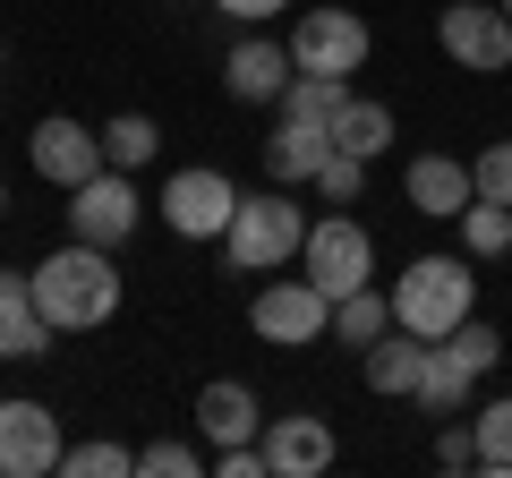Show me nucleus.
I'll return each mask as SVG.
<instances>
[{"mask_svg": "<svg viewBox=\"0 0 512 478\" xmlns=\"http://www.w3.org/2000/svg\"><path fill=\"white\" fill-rule=\"evenodd\" d=\"M26 282H35V308L52 316V333L111 325V308H120V265H111V248H94V239L52 248V257H43Z\"/></svg>", "mask_w": 512, "mask_h": 478, "instance_id": "nucleus-1", "label": "nucleus"}, {"mask_svg": "<svg viewBox=\"0 0 512 478\" xmlns=\"http://www.w3.org/2000/svg\"><path fill=\"white\" fill-rule=\"evenodd\" d=\"M461 316H478V282H470L461 257H419L402 282H393V325L419 333V342H444Z\"/></svg>", "mask_w": 512, "mask_h": 478, "instance_id": "nucleus-2", "label": "nucleus"}, {"mask_svg": "<svg viewBox=\"0 0 512 478\" xmlns=\"http://www.w3.org/2000/svg\"><path fill=\"white\" fill-rule=\"evenodd\" d=\"M291 248H308V214H299L282 188H265V197H239L231 231H222V257L239 265V274H265V265H291Z\"/></svg>", "mask_w": 512, "mask_h": 478, "instance_id": "nucleus-3", "label": "nucleus"}, {"mask_svg": "<svg viewBox=\"0 0 512 478\" xmlns=\"http://www.w3.org/2000/svg\"><path fill=\"white\" fill-rule=\"evenodd\" d=\"M299 274L316 282L325 299H350L376 282V239L350 222V205H333L325 222H308V248H299Z\"/></svg>", "mask_w": 512, "mask_h": 478, "instance_id": "nucleus-4", "label": "nucleus"}, {"mask_svg": "<svg viewBox=\"0 0 512 478\" xmlns=\"http://www.w3.org/2000/svg\"><path fill=\"white\" fill-rule=\"evenodd\" d=\"M436 43L461 60V69L504 77L512 69V9H504V0H453V9L436 18Z\"/></svg>", "mask_w": 512, "mask_h": 478, "instance_id": "nucleus-5", "label": "nucleus"}, {"mask_svg": "<svg viewBox=\"0 0 512 478\" xmlns=\"http://www.w3.org/2000/svg\"><path fill=\"white\" fill-rule=\"evenodd\" d=\"M231 214H239L231 171L188 163V171H171V180H163V222H171L180 239H222V231H231Z\"/></svg>", "mask_w": 512, "mask_h": 478, "instance_id": "nucleus-6", "label": "nucleus"}, {"mask_svg": "<svg viewBox=\"0 0 512 478\" xmlns=\"http://www.w3.org/2000/svg\"><path fill=\"white\" fill-rule=\"evenodd\" d=\"M367 18L359 9H308V18L291 26V69H308V77H359V60H367Z\"/></svg>", "mask_w": 512, "mask_h": 478, "instance_id": "nucleus-7", "label": "nucleus"}, {"mask_svg": "<svg viewBox=\"0 0 512 478\" xmlns=\"http://www.w3.org/2000/svg\"><path fill=\"white\" fill-rule=\"evenodd\" d=\"M248 325L265 333L274 350H299V342H316V333H333V299L316 291L308 274H299V282H265L256 308H248Z\"/></svg>", "mask_w": 512, "mask_h": 478, "instance_id": "nucleus-8", "label": "nucleus"}, {"mask_svg": "<svg viewBox=\"0 0 512 478\" xmlns=\"http://www.w3.org/2000/svg\"><path fill=\"white\" fill-rule=\"evenodd\" d=\"M60 419L43 402H0V478H43L60 470Z\"/></svg>", "mask_w": 512, "mask_h": 478, "instance_id": "nucleus-9", "label": "nucleus"}, {"mask_svg": "<svg viewBox=\"0 0 512 478\" xmlns=\"http://www.w3.org/2000/svg\"><path fill=\"white\" fill-rule=\"evenodd\" d=\"M137 180L128 171H94L86 188H69V222H77V239H94V248H120L128 231H137Z\"/></svg>", "mask_w": 512, "mask_h": 478, "instance_id": "nucleus-10", "label": "nucleus"}, {"mask_svg": "<svg viewBox=\"0 0 512 478\" xmlns=\"http://www.w3.org/2000/svg\"><path fill=\"white\" fill-rule=\"evenodd\" d=\"M265 470L274 478H325L333 470V453H342V444H333V427L316 419V410H291V419H265Z\"/></svg>", "mask_w": 512, "mask_h": 478, "instance_id": "nucleus-11", "label": "nucleus"}, {"mask_svg": "<svg viewBox=\"0 0 512 478\" xmlns=\"http://www.w3.org/2000/svg\"><path fill=\"white\" fill-rule=\"evenodd\" d=\"M35 171H43L52 188H86L94 171H111L103 129H77V120H43V129H35Z\"/></svg>", "mask_w": 512, "mask_h": 478, "instance_id": "nucleus-12", "label": "nucleus"}, {"mask_svg": "<svg viewBox=\"0 0 512 478\" xmlns=\"http://www.w3.org/2000/svg\"><path fill=\"white\" fill-rule=\"evenodd\" d=\"M402 197L419 205V214H436V222H461V205L478 197V171L453 163V154H419V163L402 171Z\"/></svg>", "mask_w": 512, "mask_h": 478, "instance_id": "nucleus-13", "label": "nucleus"}, {"mask_svg": "<svg viewBox=\"0 0 512 478\" xmlns=\"http://www.w3.org/2000/svg\"><path fill=\"white\" fill-rule=\"evenodd\" d=\"M291 52H282L274 35H248V43H231V60H222V86L239 94V103H282V86H291Z\"/></svg>", "mask_w": 512, "mask_h": 478, "instance_id": "nucleus-14", "label": "nucleus"}, {"mask_svg": "<svg viewBox=\"0 0 512 478\" xmlns=\"http://www.w3.org/2000/svg\"><path fill=\"white\" fill-rule=\"evenodd\" d=\"M325 154H333V129H316V120H291V111H282V129L265 137V171H274V188H316Z\"/></svg>", "mask_w": 512, "mask_h": 478, "instance_id": "nucleus-15", "label": "nucleus"}, {"mask_svg": "<svg viewBox=\"0 0 512 478\" xmlns=\"http://www.w3.org/2000/svg\"><path fill=\"white\" fill-rule=\"evenodd\" d=\"M470 393H478V368L461 359L453 342H427V368H419V393H410V402H419L427 419H461Z\"/></svg>", "mask_w": 512, "mask_h": 478, "instance_id": "nucleus-16", "label": "nucleus"}, {"mask_svg": "<svg viewBox=\"0 0 512 478\" xmlns=\"http://www.w3.org/2000/svg\"><path fill=\"white\" fill-rule=\"evenodd\" d=\"M52 350V316L35 308V282L0 274V359H43Z\"/></svg>", "mask_w": 512, "mask_h": 478, "instance_id": "nucleus-17", "label": "nucleus"}, {"mask_svg": "<svg viewBox=\"0 0 512 478\" xmlns=\"http://www.w3.org/2000/svg\"><path fill=\"white\" fill-rule=\"evenodd\" d=\"M197 427H205V444H256L265 436V410H256V393L248 385H205L197 393Z\"/></svg>", "mask_w": 512, "mask_h": 478, "instance_id": "nucleus-18", "label": "nucleus"}, {"mask_svg": "<svg viewBox=\"0 0 512 478\" xmlns=\"http://www.w3.org/2000/svg\"><path fill=\"white\" fill-rule=\"evenodd\" d=\"M419 368H427V342L419 333H384V342H367V385L376 393H419Z\"/></svg>", "mask_w": 512, "mask_h": 478, "instance_id": "nucleus-19", "label": "nucleus"}, {"mask_svg": "<svg viewBox=\"0 0 512 478\" xmlns=\"http://www.w3.org/2000/svg\"><path fill=\"white\" fill-rule=\"evenodd\" d=\"M384 333H393V291L333 299V342H342V350H367V342H384Z\"/></svg>", "mask_w": 512, "mask_h": 478, "instance_id": "nucleus-20", "label": "nucleus"}, {"mask_svg": "<svg viewBox=\"0 0 512 478\" xmlns=\"http://www.w3.org/2000/svg\"><path fill=\"white\" fill-rule=\"evenodd\" d=\"M282 111H291V120H316V129H333V120L350 111V77H308V69H299L291 86H282Z\"/></svg>", "mask_w": 512, "mask_h": 478, "instance_id": "nucleus-21", "label": "nucleus"}, {"mask_svg": "<svg viewBox=\"0 0 512 478\" xmlns=\"http://www.w3.org/2000/svg\"><path fill=\"white\" fill-rule=\"evenodd\" d=\"M333 146L359 154V163H376V154L393 146V111H384V103H359V94H350V111L333 120Z\"/></svg>", "mask_w": 512, "mask_h": 478, "instance_id": "nucleus-22", "label": "nucleus"}, {"mask_svg": "<svg viewBox=\"0 0 512 478\" xmlns=\"http://www.w3.org/2000/svg\"><path fill=\"white\" fill-rule=\"evenodd\" d=\"M154 146H163V137H154V120H146V111H120V120L103 129L111 171H146V163H154Z\"/></svg>", "mask_w": 512, "mask_h": 478, "instance_id": "nucleus-23", "label": "nucleus"}, {"mask_svg": "<svg viewBox=\"0 0 512 478\" xmlns=\"http://www.w3.org/2000/svg\"><path fill=\"white\" fill-rule=\"evenodd\" d=\"M461 239H470V257H504V248H512V205L470 197V205H461Z\"/></svg>", "mask_w": 512, "mask_h": 478, "instance_id": "nucleus-24", "label": "nucleus"}, {"mask_svg": "<svg viewBox=\"0 0 512 478\" xmlns=\"http://www.w3.org/2000/svg\"><path fill=\"white\" fill-rule=\"evenodd\" d=\"M470 436H478V470H512V393L470 410Z\"/></svg>", "mask_w": 512, "mask_h": 478, "instance_id": "nucleus-25", "label": "nucleus"}, {"mask_svg": "<svg viewBox=\"0 0 512 478\" xmlns=\"http://www.w3.org/2000/svg\"><path fill=\"white\" fill-rule=\"evenodd\" d=\"M60 470L69 478H120V470H137V453H128V444H77V453H60Z\"/></svg>", "mask_w": 512, "mask_h": 478, "instance_id": "nucleus-26", "label": "nucleus"}, {"mask_svg": "<svg viewBox=\"0 0 512 478\" xmlns=\"http://www.w3.org/2000/svg\"><path fill=\"white\" fill-rule=\"evenodd\" d=\"M359 188H367V163L333 146V154H325V171H316V197H325V205H359Z\"/></svg>", "mask_w": 512, "mask_h": 478, "instance_id": "nucleus-27", "label": "nucleus"}, {"mask_svg": "<svg viewBox=\"0 0 512 478\" xmlns=\"http://www.w3.org/2000/svg\"><path fill=\"white\" fill-rule=\"evenodd\" d=\"M444 342H453V350H461V359H470L478 376H487L495 359H504V333H495V325H478V316H461V325L444 333Z\"/></svg>", "mask_w": 512, "mask_h": 478, "instance_id": "nucleus-28", "label": "nucleus"}, {"mask_svg": "<svg viewBox=\"0 0 512 478\" xmlns=\"http://www.w3.org/2000/svg\"><path fill=\"white\" fill-rule=\"evenodd\" d=\"M137 470H163V478H197V470H205V453H197V444H180V436H154L146 453H137Z\"/></svg>", "mask_w": 512, "mask_h": 478, "instance_id": "nucleus-29", "label": "nucleus"}, {"mask_svg": "<svg viewBox=\"0 0 512 478\" xmlns=\"http://www.w3.org/2000/svg\"><path fill=\"white\" fill-rule=\"evenodd\" d=\"M478 197H495V205H512V137H504V146H487V154H478Z\"/></svg>", "mask_w": 512, "mask_h": 478, "instance_id": "nucleus-30", "label": "nucleus"}, {"mask_svg": "<svg viewBox=\"0 0 512 478\" xmlns=\"http://www.w3.org/2000/svg\"><path fill=\"white\" fill-rule=\"evenodd\" d=\"M436 470H478V436L470 427H444L436 436Z\"/></svg>", "mask_w": 512, "mask_h": 478, "instance_id": "nucleus-31", "label": "nucleus"}, {"mask_svg": "<svg viewBox=\"0 0 512 478\" xmlns=\"http://www.w3.org/2000/svg\"><path fill=\"white\" fill-rule=\"evenodd\" d=\"M214 9H222V18H248V26H256V18H274V9H291V0H214Z\"/></svg>", "mask_w": 512, "mask_h": 478, "instance_id": "nucleus-32", "label": "nucleus"}, {"mask_svg": "<svg viewBox=\"0 0 512 478\" xmlns=\"http://www.w3.org/2000/svg\"><path fill=\"white\" fill-rule=\"evenodd\" d=\"M0 214H9V188H0Z\"/></svg>", "mask_w": 512, "mask_h": 478, "instance_id": "nucleus-33", "label": "nucleus"}, {"mask_svg": "<svg viewBox=\"0 0 512 478\" xmlns=\"http://www.w3.org/2000/svg\"><path fill=\"white\" fill-rule=\"evenodd\" d=\"M504 9H512V0H504Z\"/></svg>", "mask_w": 512, "mask_h": 478, "instance_id": "nucleus-34", "label": "nucleus"}]
</instances>
